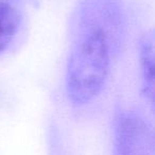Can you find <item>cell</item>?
I'll return each instance as SVG.
<instances>
[{
  "label": "cell",
  "instance_id": "cell-1",
  "mask_svg": "<svg viewBox=\"0 0 155 155\" xmlns=\"http://www.w3.org/2000/svg\"><path fill=\"white\" fill-rule=\"evenodd\" d=\"M121 33L118 0H80L73 17L65 77L67 97L73 105H85L102 91Z\"/></svg>",
  "mask_w": 155,
  "mask_h": 155
},
{
  "label": "cell",
  "instance_id": "cell-2",
  "mask_svg": "<svg viewBox=\"0 0 155 155\" xmlns=\"http://www.w3.org/2000/svg\"><path fill=\"white\" fill-rule=\"evenodd\" d=\"M114 129V155H151L152 134L142 117L133 110H120Z\"/></svg>",
  "mask_w": 155,
  "mask_h": 155
},
{
  "label": "cell",
  "instance_id": "cell-3",
  "mask_svg": "<svg viewBox=\"0 0 155 155\" xmlns=\"http://www.w3.org/2000/svg\"><path fill=\"white\" fill-rule=\"evenodd\" d=\"M25 17V0H0V55L17 36Z\"/></svg>",
  "mask_w": 155,
  "mask_h": 155
},
{
  "label": "cell",
  "instance_id": "cell-4",
  "mask_svg": "<svg viewBox=\"0 0 155 155\" xmlns=\"http://www.w3.org/2000/svg\"><path fill=\"white\" fill-rule=\"evenodd\" d=\"M139 62L143 95L151 105H153V101H154V36L152 32H147L140 41Z\"/></svg>",
  "mask_w": 155,
  "mask_h": 155
}]
</instances>
